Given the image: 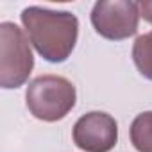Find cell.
<instances>
[{
	"instance_id": "obj_1",
	"label": "cell",
	"mask_w": 152,
	"mask_h": 152,
	"mask_svg": "<svg viewBox=\"0 0 152 152\" xmlns=\"http://www.w3.org/2000/svg\"><path fill=\"white\" fill-rule=\"evenodd\" d=\"M20 18L32 47L45 61L63 63L72 56L79 36V20L73 13L31 6Z\"/></svg>"
},
{
	"instance_id": "obj_6",
	"label": "cell",
	"mask_w": 152,
	"mask_h": 152,
	"mask_svg": "<svg viewBox=\"0 0 152 152\" xmlns=\"http://www.w3.org/2000/svg\"><path fill=\"white\" fill-rule=\"evenodd\" d=\"M129 136L138 152H152V111H143L132 120Z\"/></svg>"
},
{
	"instance_id": "obj_3",
	"label": "cell",
	"mask_w": 152,
	"mask_h": 152,
	"mask_svg": "<svg viewBox=\"0 0 152 152\" xmlns=\"http://www.w3.org/2000/svg\"><path fill=\"white\" fill-rule=\"evenodd\" d=\"M29 41L16 23H0V86L4 90H16L29 81L34 68Z\"/></svg>"
},
{
	"instance_id": "obj_4",
	"label": "cell",
	"mask_w": 152,
	"mask_h": 152,
	"mask_svg": "<svg viewBox=\"0 0 152 152\" xmlns=\"http://www.w3.org/2000/svg\"><path fill=\"white\" fill-rule=\"evenodd\" d=\"M91 25L106 39L122 41L138 32L140 7L132 0H100L91 9Z\"/></svg>"
},
{
	"instance_id": "obj_5",
	"label": "cell",
	"mask_w": 152,
	"mask_h": 152,
	"mask_svg": "<svg viewBox=\"0 0 152 152\" xmlns=\"http://www.w3.org/2000/svg\"><path fill=\"white\" fill-rule=\"evenodd\" d=\"M72 138L84 152H109L118 141V124L104 111H90L75 122Z\"/></svg>"
},
{
	"instance_id": "obj_2",
	"label": "cell",
	"mask_w": 152,
	"mask_h": 152,
	"mask_svg": "<svg viewBox=\"0 0 152 152\" xmlns=\"http://www.w3.org/2000/svg\"><path fill=\"white\" fill-rule=\"evenodd\" d=\"M75 86L61 75H39L29 83L25 102L31 115L43 122L63 120L75 106Z\"/></svg>"
},
{
	"instance_id": "obj_8",
	"label": "cell",
	"mask_w": 152,
	"mask_h": 152,
	"mask_svg": "<svg viewBox=\"0 0 152 152\" xmlns=\"http://www.w3.org/2000/svg\"><path fill=\"white\" fill-rule=\"evenodd\" d=\"M138 7H140V16L152 25V0H141V2H138Z\"/></svg>"
},
{
	"instance_id": "obj_7",
	"label": "cell",
	"mask_w": 152,
	"mask_h": 152,
	"mask_svg": "<svg viewBox=\"0 0 152 152\" xmlns=\"http://www.w3.org/2000/svg\"><path fill=\"white\" fill-rule=\"evenodd\" d=\"M132 61L143 77L152 81V31L136 38L132 45Z\"/></svg>"
}]
</instances>
